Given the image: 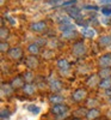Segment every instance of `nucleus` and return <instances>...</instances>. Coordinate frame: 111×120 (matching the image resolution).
Instances as JSON below:
<instances>
[{
	"mask_svg": "<svg viewBox=\"0 0 111 120\" xmlns=\"http://www.w3.org/2000/svg\"><path fill=\"white\" fill-rule=\"evenodd\" d=\"M39 65V61L36 55H30L25 59V66L29 68V70H34V68H37Z\"/></svg>",
	"mask_w": 111,
	"mask_h": 120,
	"instance_id": "20e7f679",
	"label": "nucleus"
},
{
	"mask_svg": "<svg viewBox=\"0 0 111 120\" xmlns=\"http://www.w3.org/2000/svg\"><path fill=\"white\" fill-rule=\"evenodd\" d=\"M98 45L100 47H109L111 46V35H103L98 38Z\"/></svg>",
	"mask_w": 111,
	"mask_h": 120,
	"instance_id": "4468645a",
	"label": "nucleus"
},
{
	"mask_svg": "<svg viewBox=\"0 0 111 120\" xmlns=\"http://www.w3.org/2000/svg\"><path fill=\"white\" fill-rule=\"evenodd\" d=\"M23 78H24L25 83H32V81L35 79V76H34V73L31 71H28V72H25L23 75Z\"/></svg>",
	"mask_w": 111,
	"mask_h": 120,
	"instance_id": "5701e85b",
	"label": "nucleus"
},
{
	"mask_svg": "<svg viewBox=\"0 0 111 120\" xmlns=\"http://www.w3.org/2000/svg\"><path fill=\"white\" fill-rule=\"evenodd\" d=\"M81 35L86 38H93L96 36V31H94V29L90 28V26H84L81 29Z\"/></svg>",
	"mask_w": 111,
	"mask_h": 120,
	"instance_id": "2eb2a0df",
	"label": "nucleus"
},
{
	"mask_svg": "<svg viewBox=\"0 0 111 120\" xmlns=\"http://www.w3.org/2000/svg\"><path fill=\"white\" fill-rule=\"evenodd\" d=\"M98 77L102 79H106V78H111V67H106V68H100L98 72Z\"/></svg>",
	"mask_w": 111,
	"mask_h": 120,
	"instance_id": "6ab92c4d",
	"label": "nucleus"
},
{
	"mask_svg": "<svg viewBox=\"0 0 111 120\" xmlns=\"http://www.w3.org/2000/svg\"><path fill=\"white\" fill-rule=\"evenodd\" d=\"M102 13L105 16H111V5H105L102 7Z\"/></svg>",
	"mask_w": 111,
	"mask_h": 120,
	"instance_id": "c756f323",
	"label": "nucleus"
},
{
	"mask_svg": "<svg viewBox=\"0 0 111 120\" xmlns=\"http://www.w3.org/2000/svg\"><path fill=\"white\" fill-rule=\"evenodd\" d=\"M99 116H100V111L97 108H90L86 114L87 120H96V119H99Z\"/></svg>",
	"mask_w": 111,
	"mask_h": 120,
	"instance_id": "f8f14e48",
	"label": "nucleus"
},
{
	"mask_svg": "<svg viewBox=\"0 0 111 120\" xmlns=\"http://www.w3.org/2000/svg\"><path fill=\"white\" fill-rule=\"evenodd\" d=\"M10 84H11L14 89H19V88H23L26 83H25V81H24L23 77H14Z\"/></svg>",
	"mask_w": 111,
	"mask_h": 120,
	"instance_id": "ddd939ff",
	"label": "nucleus"
},
{
	"mask_svg": "<svg viewBox=\"0 0 111 120\" xmlns=\"http://www.w3.org/2000/svg\"><path fill=\"white\" fill-rule=\"evenodd\" d=\"M57 22H59L60 24H65V23H69L70 21H69V18H68L67 16H62V15H60V16H59V18H57Z\"/></svg>",
	"mask_w": 111,
	"mask_h": 120,
	"instance_id": "c85d7f7f",
	"label": "nucleus"
},
{
	"mask_svg": "<svg viewBox=\"0 0 111 120\" xmlns=\"http://www.w3.org/2000/svg\"><path fill=\"white\" fill-rule=\"evenodd\" d=\"M72 120H80L79 118H74V119H72Z\"/></svg>",
	"mask_w": 111,
	"mask_h": 120,
	"instance_id": "79ce46f5",
	"label": "nucleus"
},
{
	"mask_svg": "<svg viewBox=\"0 0 111 120\" xmlns=\"http://www.w3.org/2000/svg\"><path fill=\"white\" fill-rule=\"evenodd\" d=\"M105 24H111V19H104V21H103Z\"/></svg>",
	"mask_w": 111,
	"mask_h": 120,
	"instance_id": "58836bf2",
	"label": "nucleus"
},
{
	"mask_svg": "<svg viewBox=\"0 0 111 120\" xmlns=\"http://www.w3.org/2000/svg\"><path fill=\"white\" fill-rule=\"evenodd\" d=\"M4 3H5V0H1V1H0V4H1V5H4Z\"/></svg>",
	"mask_w": 111,
	"mask_h": 120,
	"instance_id": "a19ab883",
	"label": "nucleus"
},
{
	"mask_svg": "<svg viewBox=\"0 0 111 120\" xmlns=\"http://www.w3.org/2000/svg\"><path fill=\"white\" fill-rule=\"evenodd\" d=\"M56 66L62 73H67L70 68V64L68 63L67 59H59L56 61Z\"/></svg>",
	"mask_w": 111,
	"mask_h": 120,
	"instance_id": "423d86ee",
	"label": "nucleus"
},
{
	"mask_svg": "<svg viewBox=\"0 0 111 120\" xmlns=\"http://www.w3.org/2000/svg\"><path fill=\"white\" fill-rule=\"evenodd\" d=\"M72 52L75 56L78 58H81L86 54V46L84 45V42L81 41H76L75 43H73L72 46Z\"/></svg>",
	"mask_w": 111,
	"mask_h": 120,
	"instance_id": "f257e3e1",
	"label": "nucleus"
},
{
	"mask_svg": "<svg viewBox=\"0 0 111 120\" xmlns=\"http://www.w3.org/2000/svg\"><path fill=\"white\" fill-rule=\"evenodd\" d=\"M39 46L37 42H32V43H30L28 46V52L31 54V55H37L39 53Z\"/></svg>",
	"mask_w": 111,
	"mask_h": 120,
	"instance_id": "a211bd4d",
	"label": "nucleus"
},
{
	"mask_svg": "<svg viewBox=\"0 0 111 120\" xmlns=\"http://www.w3.org/2000/svg\"><path fill=\"white\" fill-rule=\"evenodd\" d=\"M7 54L12 60H21L23 58V49L21 47H12L10 48Z\"/></svg>",
	"mask_w": 111,
	"mask_h": 120,
	"instance_id": "7ed1b4c3",
	"label": "nucleus"
},
{
	"mask_svg": "<svg viewBox=\"0 0 111 120\" xmlns=\"http://www.w3.org/2000/svg\"><path fill=\"white\" fill-rule=\"evenodd\" d=\"M85 10H93V11H98V6H96V5H84L83 6Z\"/></svg>",
	"mask_w": 111,
	"mask_h": 120,
	"instance_id": "473e14b6",
	"label": "nucleus"
},
{
	"mask_svg": "<svg viewBox=\"0 0 111 120\" xmlns=\"http://www.w3.org/2000/svg\"><path fill=\"white\" fill-rule=\"evenodd\" d=\"M86 95H87V93L85 89H76L72 93V100L75 102H80L86 97Z\"/></svg>",
	"mask_w": 111,
	"mask_h": 120,
	"instance_id": "39448f33",
	"label": "nucleus"
},
{
	"mask_svg": "<svg viewBox=\"0 0 111 120\" xmlns=\"http://www.w3.org/2000/svg\"><path fill=\"white\" fill-rule=\"evenodd\" d=\"M28 111H30L32 114L37 115L39 112H41V108L37 107V106H35V105H29V106H28Z\"/></svg>",
	"mask_w": 111,
	"mask_h": 120,
	"instance_id": "a878e982",
	"label": "nucleus"
},
{
	"mask_svg": "<svg viewBox=\"0 0 111 120\" xmlns=\"http://www.w3.org/2000/svg\"><path fill=\"white\" fill-rule=\"evenodd\" d=\"M63 96H61L60 94H53L49 96V102L52 105H60V103H63Z\"/></svg>",
	"mask_w": 111,
	"mask_h": 120,
	"instance_id": "dca6fc26",
	"label": "nucleus"
},
{
	"mask_svg": "<svg viewBox=\"0 0 111 120\" xmlns=\"http://www.w3.org/2000/svg\"><path fill=\"white\" fill-rule=\"evenodd\" d=\"M97 76H98V75H97ZM97 76H96V75H94V76H91V77L87 79V85H88V86H93L92 84H97V85L99 84V82L97 81Z\"/></svg>",
	"mask_w": 111,
	"mask_h": 120,
	"instance_id": "bb28decb",
	"label": "nucleus"
},
{
	"mask_svg": "<svg viewBox=\"0 0 111 120\" xmlns=\"http://www.w3.org/2000/svg\"><path fill=\"white\" fill-rule=\"evenodd\" d=\"M99 88L100 89H104V90H108L111 88V78H106V79H102L99 82Z\"/></svg>",
	"mask_w": 111,
	"mask_h": 120,
	"instance_id": "412c9836",
	"label": "nucleus"
},
{
	"mask_svg": "<svg viewBox=\"0 0 111 120\" xmlns=\"http://www.w3.org/2000/svg\"><path fill=\"white\" fill-rule=\"evenodd\" d=\"M76 3V0H68V1H65L63 4H62V6L63 7H69V5H73V4H75Z\"/></svg>",
	"mask_w": 111,
	"mask_h": 120,
	"instance_id": "72a5a7b5",
	"label": "nucleus"
},
{
	"mask_svg": "<svg viewBox=\"0 0 111 120\" xmlns=\"http://www.w3.org/2000/svg\"><path fill=\"white\" fill-rule=\"evenodd\" d=\"M49 88L54 94H56L62 89V82L59 81V79H52V81L49 82Z\"/></svg>",
	"mask_w": 111,
	"mask_h": 120,
	"instance_id": "9d476101",
	"label": "nucleus"
},
{
	"mask_svg": "<svg viewBox=\"0 0 111 120\" xmlns=\"http://www.w3.org/2000/svg\"><path fill=\"white\" fill-rule=\"evenodd\" d=\"M86 114H87L86 108H83V107H80V108H78V109H75V111H74V115H75V118L86 116Z\"/></svg>",
	"mask_w": 111,
	"mask_h": 120,
	"instance_id": "b1692460",
	"label": "nucleus"
},
{
	"mask_svg": "<svg viewBox=\"0 0 111 120\" xmlns=\"http://www.w3.org/2000/svg\"><path fill=\"white\" fill-rule=\"evenodd\" d=\"M66 12L68 13L69 17L74 18L75 21L80 18V8H78L76 6H69V7H66Z\"/></svg>",
	"mask_w": 111,
	"mask_h": 120,
	"instance_id": "9b49d317",
	"label": "nucleus"
},
{
	"mask_svg": "<svg viewBox=\"0 0 111 120\" xmlns=\"http://www.w3.org/2000/svg\"><path fill=\"white\" fill-rule=\"evenodd\" d=\"M60 31L61 33H66V31H70V30H75V25L72 23H65V24H60Z\"/></svg>",
	"mask_w": 111,
	"mask_h": 120,
	"instance_id": "aec40b11",
	"label": "nucleus"
},
{
	"mask_svg": "<svg viewBox=\"0 0 111 120\" xmlns=\"http://www.w3.org/2000/svg\"><path fill=\"white\" fill-rule=\"evenodd\" d=\"M98 65L100 68H106V67H111V54H105L102 55L98 60Z\"/></svg>",
	"mask_w": 111,
	"mask_h": 120,
	"instance_id": "0eeeda50",
	"label": "nucleus"
},
{
	"mask_svg": "<svg viewBox=\"0 0 111 120\" xmlns=\"http://www.w3.org/2000/svg\"><path fill=\"white\" fill-rule=\"evenodd\" d=\"M54 1H59V0H54Z\"/></svg>",
	"mask_w": 111,
	"mask_h": 120,
	"instance_id": "37998d69",
	"label": "nucleus"
},
{
	"mask_svg": "<svg viewBox=\"0 0 111 120\" xmlns=\"http://www.w3.org/2000/svg\"><path fill=\"white\" fill-rule=\"evenodd\" d=\"M23 91L25 95H29V96H31L35 94L36 91V86L32 84V83H26L24 86H23Z\"/></svg>",
	"mask_w": 111,
	"mask_h": 120,
	"instance_id": "f3484780",
	"label": "nucleus"
},
{
	"mask_svg": "<svg viewBox=\"0 0 111 120\" xmlns=\"http://www.w3.org/2000/svg\"><path fill=\"white\" fill-rule=\"evenodd\" d=\"M105 95H106L108 97H111V88L108 89V90H105Z\"/></svg>",
	"mask_w": 111,
	"mask_h": 120,
	"instance_id": "e433bc0d",
	"label": "nucleus"
},
{
	"mask_svg": "<svg viewBox=\"0 0 111 120\" xmlns=\"http://www.w3.org/2000/svg\"><path fill=\"white\" fill-rule=\"evenodd\" d=\"M8 36H10V31H8V29H6V28H1L0 29V38L3 40V41H5L6 38H8Z\"/></svg>",
	"mask_w": 111,
	"mask_h": 120,
	"instance_id": "393cba45",
	"label": "nucleus"
},
{
	"mask_svg": "<svg viewBox=\"0 0 111 120\" xmlns=\"http://www.w3.org/2000/svg\"><path fill=\"white\" fill-rule=\"evenodd\" d=\"M13 91H14V88L11 85V84H8V83H3L1 84V95L5 97H10V96H12L13 95Z\"/></svg>",
	"mask_w": 111,
	"mask_h": 120,
	"instance_id": "1a4fd4ad",
	"label": "nucleus"
},
{
	"mask_svg": "<svg viewBox=\"0 0 111 120\" xmlns=\"http://www.w3.org/2000/svg\"><path fill=\"white\" fill-rule=\"evenodd\" d=\"M98 105H99V102L97 101L96 98H90L87 101V106L91 107V108H96V106H98Z\"/></svg>",
	"mask_w": 111,
	"mask_h": 120,
	"instance_id": "2f4dec72",
	"label": "nucleus"
},
{
	"mask_svg": "<svg viewBox=\"0 0 111 120\" xmlns=\"http://www.w3.org/2000/svg\"><path fill=\"white\" fill-rule=\"evenodd\" d=\"M69 108L67 105H63V103H60V105H53V107L50 108V112H52L55 116L56 115H60V114H65V113H68Z\"/></svg>",
	"mask_w": 111,
	"mask_h": 120,
	"instance_id": "f03ea898",
	"label": "nucleus"
},
{
	"mask_svg": "<svg viewBox=\"0 0 111 120\" xmlns=\"http://www.w3.org/2000/svg\"><path fill=\"white\" fill-rule=\"evenodd\" d=\"M108 102H109V103L111 105V97H109V100H108Z\"/></svg>",
	"mask_w": 111,
	"mask_h": 120,
	"instance_id": "ea45409f",
	"label": "nucleus"
},
{
	"mask_svg": "<svg viewBox=\"0 0 111 120\" xmlns=\"http://www.w3.org/2000/svg\"><path fill=\"white\" fill-rule=\"evenodd\" d=\"M10 115H11V112L8 111V109H5L3 108L1 109V114H0V116H1V120H5V119H8Z\"/></svg>",
	"mask_w": 111,
	"mask_h": 120,
	"instance_id": "cd10ccee",
	"label": "nucleus"
},
{
	"mask_svg": "<svg viewBox=\"0 0 111 120\" xmlns=\"http://www.w3.org/2000/svg\"><path fill=\"white\" fill-rule=\"evenodd\" d=\"M99 1L103 5H111V0H99Z\"/></svg>",
	"mask_w": 111,
	"mask_h": 120,
	"instance_id": "c9c22d12",
	"label": "nucleus"
},
{
	"mask_svg": "<svg viewBox=\"0 0 111 120\" xmlns=\"http://www.w3.org/2000/svg\"><path fill=\"white\" fill-rule=\"evenodd\" d=\"M10 46H8V43L7 42H5V41H3L1 43H0V51H1V53H5V52H8L10 51V48H8Z\"/></svg>",
	"mask_w": 111,
	"mask_h": 120,
	"instance_id": "7c9ffc66",
	"label": "nucleus"
},
{
	"mask_svg": "<svg viewBox=\"0 0 111 120\" xmlns=\"http://www.w3.org/2000/svg\"><path fill=\"white\" fill-rule=\"evenodd\" d=\"M78 36V33L75 30H70V31H66V33H62V38L63 40H73Z\"/></svg>",
	"mask_w": 111,
	"mask_h": 120,
	"instance_id": "4be33fe9",
	"label": "nucleus"
},
{
	"mask_svg": "<svg viewBox=\"0 0 111 120\" xmlns=\"http://www.w3.org/2000/svg\"><path fill=\"white\" fill-rule=\"evenodd\" d=\"M67 116H68V113H65V114H60V115H56V116H55V119H56V120H65Z\"/></svg>",
	"mask_w": 111,
	"mask_h": 120,
	"instance_id": "f704fd0d",
	"label": "nucleus"
},
{
	"mask_svg": "<svg viewBox=\"0 0 111 120\" xmlns=\"http://www.w3.org/2000/svg\"><path fill=\"white\" fill-rule=\"evenodd\" d=\"M37 43H38L39 46H42V45L45 43V40H39V41H37Z\"/></svg>",
	"mask_w": 111,
	"mask_h": 120,
	"instance_id": "4c0bfd02",
	"label": "nucleus"
},
{
	"mask_svg": "<svg viewBox=\"0 0 111 120\" xmlns=\"http://www.w3.org/2000/svg\"><path fill=\"white\" fill-rule=\"evenodd\" d=\"M47 28V24L44 22H34L30 24V30L34 33H42Z\"/></svg>",
	"mask_w": 111,
	"mask_h": 120,
	"instance_id": "6e6552de",
	"label": "nucleus"
}]
</instances>
